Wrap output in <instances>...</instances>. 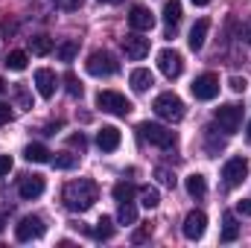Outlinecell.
<instances>
[{
    "label": "cell",
    "instance_id": "1",
    "mask_svg": "<svg viewBox=\"0 0 251 248\" xmlns=\"http://www.w3.org/2000/svg\"><path fill=\"white\" fill-rule=\"evenodd\" d=\"M62 201H64L67 210L85 213V210H91L94 201H97V184H94L91 178L70 181V184H64V190H62Z\"/></svg>",
    "mask_w": 251,
    "mask_h": 248
},
{
    "label": "cell",
    "instance_id": "2",
    "mask_svg": "<svg viewBox=\"0 0 251 248\" xmlns=\"http://www.w3.org/2000/svg\"><path fill=\"white\" fill-rule=\"evenodd\" d=\"M152 108H155V114H158L161 120H170V123L184 120V102H181V97H178V94H173V91L158 94Z\"/></svg>",
    "mask_w": 251,
    "mask_h": 248
},
{
    "label": "cell",
    "instance_id": "3",
    "mask_svg": "<svg viewBox=\"0 0 251 248\" xmlns=\"http://www.w3.org/2000/svg\"><path fill=\"white\" fill-rule=\"evenodd\" d=\"M94 102H97V108H102V111H108V114H114V117H128L131 108H134L120 91H100Z\"/></svg>",
    "mask_w": 251,
    "mask_h": 248
},
{
    "label": "cell",
    "instance_id": "4",
    "mask_svg": "<svg viewBox=\"0 0 251 248\" xmlns=\"http://www.w3.org/2000/svg\"><path fill=\"white\" fill-rule=\"evenodd\" d=\"M85 70H88L91 76L102 79V76H114V73L120 70V64L114 62V56H111V53H105V50H97V53H91V56H88Z\"/></svg>",
    "mask_w": 251,
    "mask_h": 248
},
{
    "label": "cell",
    "instance_id": "5",
    "mask_svg": "<svg viewBox=\"0 0 251 248\" xmlns=\"http://www.w3.org/2000/svg\"><path fill=\"white\" fill-rule=\"evenodd\" d=\"M137 131L149 140V143H155L158 149H173L176 146V131H170V128H164V125H158V123H140L137 125Z\"/></svg>",
    "mask_w": 251,
    "mask_h": 248
},
{
    "label": "cell",
    "instance_id": "6",
    "mask_svg": "<svg viewBox=\"0 0 251 248\" xmlns=\"http://www.w3.org/2000/svg\"><path fill=\"white\" fill-rule=\"evenodd\" d=\"M190 91H193L196 99L210 102V99H216V94H219V76H216V73H201V76L193 79Z\"/></svg>",
    "mask_w": 251,
    "mask_h": 248
},
{
    "label": "cell",
    "instance_id": "7",
    "mask_svg": "<svg viewBox=\"0 0 251 248\" xmlns=\"http://www.w3.org/2000/svg\"><path fill=\"white\" fill-rule=\"evenodd\" d=\"M44 231H47V225H44L41 216H24V219L15 225V240H18V243H32V240L44 237Z\"/></svg>",
    "mask_w": 251,
    "mask_h": 248
},
{
    "label": "cell",
    "instance_id": "8",
    "mask_svg": "<svg viewBox=\"0 0 251 248\" xmlns=\"http://www.w3.org/2000/svg\"><path fill=\"white\" fill-rule=\"evenodd\" d=\"M213 120L219 123L225 134H234V131H240V123H243V108L240 105H219L213 111Z\"/></svg>",
    "mask_w": 251,
    "mask_h": 248
},
{
    "label": "cell",
    "instance_id": "9",
    "mask_svg": "<svg viewBox=\"0 0 251 248\" xmlns=\"http://www.w3.org/2000/svg\"><path fill=\"white\" fill-rule=\"evenodd\" d=\"M246 175H249V161L246 158H228L225 161V167H222V181L228 187H240L246 181Z\"/></svg>",
    "mask_w": 251,
    "mask_h": 248
},
{
    "label": "cell",
    "instance_id": "10",
    "mask_svg": "<svg viewBox=\"0 0 251 248\" xmlns=\"http://www.w3.org/2000/svg\"><path fill=\"white\" fill-rule=\"evenodd\" d=\"M158 67H161V73L167 76V79H178L181 73H184V59H181V53L178 50H161L158 53Z\"/></svg>",
    "mask_w": 251,
    "mask_h": 248
},
{
    "label": "cell",
    "instance_id": "11",
    "mask_svg": "<svg viewBox=\"0 0 251 248\" xmlns=\"http://www.w3.org/2000/svg\"><path fill=\"white\" fill-rule=\"evenodd\" d=\"M120 47H123L126 59H131V62H140V59L149 56V38H143L140 32H128L120 41Z\"/></svg>",
    "mask_w": 251,
    "mask_h": 248
},
{
    "label": "cell",
    "instance_id": "12",
    "mask_svg": "<svg viewBox=\"0 0 251 248\" xmlns=\"http://www.w3.org/2000/svg\"><path fill=\"white\" fill-rule=\"evenodd\" d=\"M128 26H131L134 32H149V29L155 26V15H152V9H146L143 3H134L131 12H128Z\"/></svg>",
    "mask_w": 251,
    "mask_h": 248
},
{
    "label": "cell",
    "instance_id": "13",
    "mask_svg": "<svg viewBox=\"0 0 251 248\" xmlns=\"http://www.w3.org/2000/svg\"><path fill=\"white\" fill-rule=\"evenodd\" d=\"M181 231H184V237L187 240H201L204 237V231H207V216L201 213V210H190L187 216H184V225H181Z\"/></svg>",
    "mask_w": 251,
    "mask_h": 248
},
{
    "label": "cell",
    "instance_id": "14",
    "mask_svg": "<svg viewBox=\"0 0 251 248\" xmlns=\"http://www.w3.org/2000/svg\"><path fill=\"white\" fill-rule=\"evenodd\" d=\"M32 79H35V88H38V94H41L44 99H53V94H56V88H59V76H56L50 67H38Z\"/></svg>",
    "mask_w": 251,
    "mask_h": 248
},
{
    "label": "cell",
    "instance_id": "15",
    "mask_svg": "<svg viewBox=\"0 0 251 248\" xmlns=\"http://www.w3.org/2000/svg\"><path fill=\"white\" fill-rule=\"evenodd\" d=\"M44 175H24L21 181H18V196L24 198V201H32V198H38L41 193H44Z\"/></svg>",
    "mask_w": 251,
    "mask_h": 248
},
{
    "label": "cell",
    "instance_id": "16",
    "mask_svg": "<svg viewBox=\"0 0 251 248\" xmlns=\"http://www.w3.org/2000/svg\"><path fill=\"white\" fill-rule=\"evenodd\" d=\"M120 128H114V125H102L100 131H97V146L102 149V152H114L117 146H120Z\"/></svg>",
    "mask_w": 251,
    "mask_h": 248
},
{
    "label": "cell",
    "instance_id": "17",
    "mask_svg": "<svg viewBox=\"0 0 251 248\" xmlns=\"http://www.w3.org/2000/svg\"><path fill=\"white\" fill-rule=\"evenodd\" d=\"M207 32H210V21L207 18H199L196 24H193V29H190V50H201L204 47V41H207Z\"/></svg>",
    "mask_w": 251,
    "mask_h": 248
},
{
    "label": "cell",
    "instance_id": "18",
    "mask_svg": "<svg viewBox=\"0 0 251 248\" xmlns=\"http://www.w3.org/2000/svg\"><path fill=\"white\" fill-rule=\"evenodd\" d=\"M128 82H131V88H134L137 94H143V91H149V88L155 85V76H152V70H146V67H134L131 76H128Z\"/></svg>",
    "mask_w": 251,
    "mask_h": 248
},
{
    "label": "cell",
    "instance_id": "19",
    "mask_svg": "<svg viewBox=\"0 0 251 248\" xmlns=\"http://www.w3.org/2000/svg\"><path fill=\"white\" fill-rule=\"evenodd\" d=\"M181 21V0H167L164 3V24H167V35H173V29Z\"/></svg>",
    "mask_w": 251,
    "mask_h": 248
},
{
    "label": "cell",
    "instance_id": "20",
    "mask_svg": "<svg viewBox=\"0 0 251 248\" xmlns=\"http://www.w3.org/2000/svg\"><path fill=\"white\" fill-rule=\"evenodd\" d=\"M24 158L29 161V164H50L53 158H50V149L44 146V143H29L26 149H24Z\"/></svg>",
    "mask_w": 251,
    "mask_h": 248
},
{
    "label": "cell",
    "instance_id": "21",
    "mask_svg": "<svg viewBox=\"0 0 251 248\" xmlns=\"http://www.w3.org/2000/svg\"><path fill=\"white\" fill-rule=\"evenodd\" d=\"M237 237H240V222H237V216H234V213H225V216H222L219 240H222V243H234Z\"/></svg>",
    "mask_w": 251,
    "mask_h": 248
},
{
    "label": "cell",
    "instance_id": "22",
    "mask_svg": "<svg viewBox=\"0 0 251 248\" xmlns=\"http://www.w3.org/2000/svg\"><path fill=\"white\" fill-rule=\"evenodd\" d=\"M184 187H187V193L193 198H204V196H207V181H204V175H199V173L187 175Z\"/></svg>",
    "mask_w": 251,
    "mask_h": 248
},
{
    "label": "cell",
    "instance_id": "23",
    "mask_svg": "<svg viewBox=\"0 0 251 248\" xmlns=\"http://www.w3.org/2000/svg\"><path fill=\"white\" fill-rule=\"evenodd\" d=\"M117 222L120 225H137V207H134V201H120Z\"/></svg>",
    "mask_w": 251,
    "mask_h": 248
},
{
    "label": "cell",
    "instance_id": "24",
    "mask_svg": "<svg viewBox=\"0 0 251 248\" xmlns=\"http://www.w3.org/2000/svg\"><path fill=\"white\" fill-rule=\"evenodd\" d=\"M29 50H32L35 56H50V53H53V38L35 35V38H29Z\"/></svg>",
    "mask_w": 251,
    "mask_h": 248
},
{
    "label": "cell",
    "instance_id": "25",
    "mask_svg": "<svg viewBox=\"0 0 251 248\" xmlns=\"http://www.w3.org/2000/svg\"><path fill=\"white\" fill-rule=\"evenodd\" d=\"M137 196H140V204H143L146 210H152V207H158V204H161V193H158L155 187H140V190H137Z\"/></svg>",
    "mask_w": 251,
    "mask_h": 248
},
{
    "label": "cell",
    "instance_id": "26",
    "mask_svg": "<svg viewBox=\"0 0 251 248\" xmlns=\"http://www.w3.org/2000/svg\"><path fill=\"white\" fill-rule=\"evenodd\" d=\"M91 234H94V240H111V237H114V219H111V216H102Z\"/></svg>",
    "mask_w": 251,
    "mask_h": 248
},
{
    "label": "cell",
    "instance_id": "27",
    "mask_svg": "<svg viewBox=\"0 0 251 248\" xmlns=\"http://www.w3.org/2000/svg\"><path fill=\"white\" fill-rule=\"evenodd\" d=\"M26 62H29V56L24 53V50H12L9 56H6V67L9 70H15V73H21V70H26Z\"/></svg>",
    "mask_w": 251,
    "mask_h": 248
},
{
    "label": "cell",
    "instance_id": "28",
    "mask_svg": "<svg viewBox=\"0 0 251 248\" xmlns=\"http://www.w3.org/2000/svg\"><path fill=\"white\" fill-rule=\"evenodd\" d=\"M111 196H114L117 201H131V198L137 196V187L128 184V181H117V184H114V190H111Z\"/></svg>",
    "mask_w": 251,
    "mask_h": 248
},
{
    "label": "cell",
    "instance_id": "29",
    "mask_svg": "<svg viewBox=\"0 0 251 248\" xmlns=\"http://www.w3.org/2000/svg\"><path fill=\"white\" fill-rule=\"evenodd\" d=\"M76 53H79V44L70 38V41H62L59 47H56V56H59V62H73L76 59Z\"/></svg>",
    "mask_w": 251,
    "mask_h": 248
},
{
    "label": "cell",
    "instance_id": "30",
    "mask_svg": "<svg viewBox=\"0 0 251 248\" xmlns=\"http://www.w3.org/2000/svg\"><path fill=\"white\" fill-rule=\"evenodd\" d=\"M53 167H56V170H73V167H76V155H70V152L56 155V158H53Z\"/></svg>",
    "mask_w": 251,
    "mask_h": 248
},
{
    "label": "cell",
    "instance_id": "31",
    "mask_svg": "<svg viewBox=\"0 0 251 248\" xmlns=\"http://www.w3.org/2000/svg\"><path fill=\"white\" fill-rule=\"evenodd\" d=\"M155 178H158L164 187H176V181H178V178H176V173H170L167 167H158V170H155Z\"/></svg>",
    "mask_w": 251,
    "mask_h": 248
},
{
    "label": "cell",
    "instance_id": "32",
    "mask_svg": "<svg viewBox=\"0 0 251 248\" xmlns=\"http://www.w3.org/2000/svg\"><path fill=\"white\" fill-rule=\"evenodd\" d=\"M64 82H67V94H70V97H82V82H79L73 73H67Z\"/></svg>",
    "mask_w": 251,
    "mask_h": 248
},
{
    "label": "cell",
    "instance_id": "33",
    "mask_svg": "<svg viewBox=\"0 0 251 248\" xmlns=\"http://www.w3.org/2000/svg\"><path fill=\"white\" fill-rule=\"evenodd\" d=\"M149 237H152V228H149V225H140L137 231H131V243H134V246H140V243H146Z\"/></svg>",
    "mask_w": 251,
    "mask_h": 248
},
{
    "label": "cell",
    "instance_id": "34",
    "mask_svg": "<svg viewBox=\"0 0 251 248\" xmlns=\"http://www.w3.org/2000/svg\"><path fill=\"white\" fill-rule=\"evenodd\" d=\"M67 143H70V146H76L79 152L88 146V140H85V134H82V131H79V134H70V137H67Z\"/></svg>",
    "mask_w": 251,
    "mask_h": 248
},
{
    "label": "cell",
    "instance_id": "35",
    "mask_svg": "<svg viewBox=\"0 0 251 248\" xmlns=\"http://www.w3.org/2000/svg\"><path fill=\"white\" fill-rule=\"evenodd\" d=\"M12 167H15L12 155H0V175H9V173H12Z\"/></svg>",
    "mask_w": 251,
    "mask_h": 248
},
{
    "label": "cell",
    "instance_id": "36",
    "mask_svg": "<svg viewBox=\"0 0 251 248\" xmlns=\"http://www.w3.org/2000/svg\"><path fill=\"white\" fill-rule=\"evenodd\" d=\"M56 3L62 6L64 12H76V9H79V6H82L85 0H56Z\"/></svg>",
    "mask_w": 251,
    "mask_h": 248
},
{
    "label": "cell",
    "instance_id": "37",
    "mask_svg": "<svg viewBox=\"0 0 251 248\" xmlns=\"http://www.w3.org/2000/svg\"><path fill=\"white\" fill-rule=\"evenodd\" d=\"M228 85H231V91H237V94H240V91H246V79H240V76H231V82H228Z\"/></svg>",
    "mask_w": 251,
    "mask_h": 248
},
{
    "label": "cell",
    "instance_id": "38",
    "mask_svg": "<svg viewBox=\"0 0 251 248\" xmlns=\"http://www.w3.org/2000/svg\"><path fill=\"white\" fill-rule=\"evenodd\" d=\"M237 210H240L243 216H251V198H243V201L237 204Z\"/></svg>",
    "mask_w": 251,
    "mask_h": 248
},
{
    "label": "cell",
    "instance_id": "39",
    "mask_svg": "<svg viewBox=\"0 0 251 248\" xmlns=\"http://www.w3.org/2000/svg\"><path fill=\"white\" fill-rule=\"evenodd\" d=\"M9 117H12L9 105H6V102H0V125H3V123H9Z\"/></svg>",
    "mask_w": 251,
    "mask_h": 248
},
{
    "label": "cell",
    "instance_id": "40",
    "mask_svg": "<svg viewBox=\"0 0 251 248\" xmlns=\"http://www.w3.org/2000/svg\"><path fill=\"white\" fill-rule=\"evenodd\" d=\"M18 102H21L24 108H32V105H29V97H26V91H24V88H18Z\"/></svg>",
    "mask_w": 251,
    "mask_h": 248
},
{
    "label": "cell",
    "instance_id": "41",
    "mask_svg": "<svg viewBox=\"0 0 251 248\" xmlns=\"http://www.w3.org/2000/svg\"><path fill=\"white\" fill-rule=\"evenodd\" d=\"M243 35H246V41L251 44V18L246 21V26H243Z\"/></svg>",
    "mask_w": 251,
    "mask_h": 248
},
{
    "label": "cell",
    "instance_id": "42",
    "mask_svg": "<svg viewBox=\"0 0 251 248\" xmlns=\"http://www.w3.org/2000/svg\"><path fill=\"white\" fill-rule=\"evenodd\" d=\"M190 3H193V6H207L210 0H190Z\"/></svg>",
    "mask_w": 251,
    "mask_h": 248
},
{
    "label": "cell",
    "instance_id": "43",
    "mask_svg": "<svg viewBox=\"0 0 251 248\" xmlns=\"http://www.w3.org/2000/svg\"><path fill=\"white\" fill-rule=\"evenodd\" d=\"M100 3H108V6H117V3H123V0H100Z\"/></svg>",
    "mask_w": 251,
    "mask_h": 248
},
{
    "label": "cell",
    "instance_id": "44",
    "mask_svg": "<svg viewBox=\"0 0 251 248\" xmlns=\"http://www.w3.org/2000/svg\"><path fill=\"white\" fill-rule=\"evenodd\" d=\"M3 91H6V82H3V79H0V94H3Z\"/></svg>",
    "mask_w": 251,
    "mask_h": 248
},
{
    "label": "cell",
    "instance_id": "45",
    "mask_svg": "<svg viewBox=\"0 0 251 248\" xmlns=\"http://www.w3.org/2000/svg\"><path fill=\"white\" fill-rule=\"evenodd\" d=\"M246 134H249V140H251V123H249V128H246Z\"/></svg>",
    "mask_w": 251,
    "mask_h": 248
},
{
    "label": "cell",
    "instance_id": "46",
    "mask_svg": "<svg viewBox=\"0 0 251 248\" xmlns=\"http://www.w3.org/2000/svg\"><path fill=\"white\" fill-rule=\"evenodd\" d=\"M0 231H3V216H0Z\"/></svg>",
    "mask_w": 251,
    "mask_h": 248
}]
</instances>
